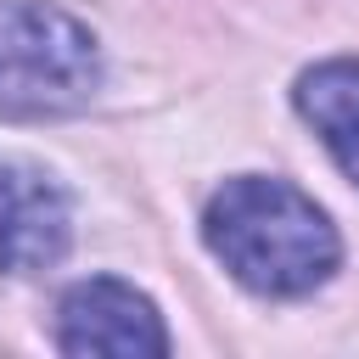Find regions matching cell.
Instances as JSON below:
<instances>
[{
    "mask_svg": "<svg viewBox=\"0 0 359 359\" xmlns=\"http://www.w3.org/2000/svg\"><path fill=\"white\" fill-rule=\"evenodd\" d=\"M202 241L241 286L264 297H303L342 258V241L314 196L269 174L224 180L202 213Z\"/></svg>",
    "mask_w": 359,
    "mask_h": 359,
    "instance_id": "obj_1",
    "label": "cell"
},
{
    "mask_svg": "<svg viewBox=\"0 0 359 359\" xmlns=\"http://www.w3.org/2000/svg\"><path fill=\"white\" fill-rule=\"evenodd\" d=\"M101 84V50L84 22L56 6L0 11V118H62L90 107Z\"/></svg>",
    "mask_w": 359,
    "mask_h": 359,
    "instance_id": "obj_2",
    "label": "cell"
},
{
    "mask_svg": "<svg viewBox=\"0 0 359 359\" xmlns=\"http://www.w3.org/2000/svg\"><path fill=\"white\" fill-rule=\"evenodd\" d=\"M56 348L73 359H163L168 331L151 309L123 280H79L62 309H56Z\"/></svg>",
    "mask_w": 359,
    "mask_h": 359,
    "instance_id": "obj_3",
    "label": "cell"
},
{
    "mask_svg": "<svg viewBox=\"0 0 359 359\" xmlns=\"http://www.w3.org/2000/svg\"><path fill=\"white\" fill-rule=\"evenodd\" d=\"M67 236H73V213L62 185L45 168L0 163V269L11 275L50 269L67 252Z\"/></svg>",
    "mask_w": 359,
    "mask_h": 359,
    "instance_id": "obj_4",
    "label": "cell"
},
{
    "mask_svg": "<svg viewBox=\"0 0 359 359\" xmlns=\"http://www.w3.org/2000/svg\"><path fill=\"white\" fill-rule=\"evenodd\" d=\"M292 101L314 123V135L325 140V151L337 157V168L359 185V62L337 56V62L309 67L297 79Z\"/></svg>",
    "mask_w": 359,
    "mask_h": 359,
    "instance_id": "obj_5",
    "label": "cell"
}]
</instances>
